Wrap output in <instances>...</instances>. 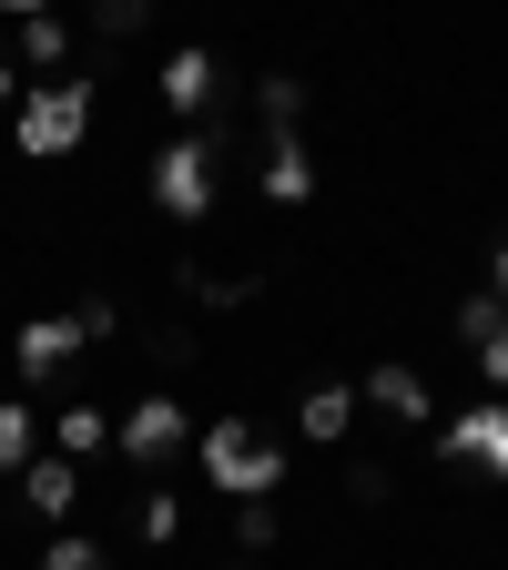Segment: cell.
Here are the masks:
<instances>
[{
    "label": "cell",
    "mask_w": 508,
    "mask_h": 570,
    "mask_svg": "<svg viewBox=\"0 0 508 570\" xmlns=\"http://www.w3.org/2000/svg\"><path fill=\"white\" fill-rule=\"evenodd\" d=\"M225 142H235V122L203 112L193 132H173L153 154V204L173 214V225H203V214H213V164H225Z\"/></svg>",
    "instance_id": "1"
},
{
    "label": "cell",
    "mask_w": 508,
    "mask_h": 570,
    "mask_svg": "<svg viewBox=\"0 0 508 570\" xmlns=\"http://www.w3.org/2000/svg\"><path fill=\"white\" fill-rule=\"evenodd\" d=\"M193 459H203V479H213V489H235V499H275V489H285V449H275V439H255L245 417H213L203 439H193Z\"/></svg>",
    "instance_id": "2"
},
{
    "label": "cell",
    "mask_w": 508,
    "mask_h": 570,
    "mask_svg": "<svg viewBox=\"0 0 508 570\" xmlns=\"http://www.w3.org/2000/svg\"><path fill=\"white\" fill-rule=\"evenodd\" d=\"M11 132H21L31 164H61L71 142L92 132V82H41V92H21L11 102Z\"/></svg>",
    "instance_id": "3"
},
{
    "label": "cell",
    "mask_w": 508,
    "mask_h": 570,
    "mask_svg": "<svg viewBox=\"0 0 508 570\" xmlns=\"http://www.w3.org/2000/svg\"><path fill=\"white\" fill-rule=\"evenodd\" d=\"M438 459L448 469H478V479H508V407H458L438 428Z\"/></svg>",
    "instance_id": "4"
},
{
    "label": "cell",
    "mask_w": 508,
    "mask_h": 570,
    "mask_svg": "<svg viewBox=\"0 0 508 570\" xmlns=\"http://www.w3.org/2000/svg\"><path fill=\"white\" fill-rule=\"evenodd\" d=\"M183 439H193V407H183V397H142V407H132V417L112 428V449H122L132 469H163V459H173Z\"/></svg>",
    "instance_id": "5"
},
{
    "label": "cell",
    "mask_w": 508,
    "mask_h": 570,
    "mask_svg": "<svg viewBox=\"0 0 508 570\" xmlns=\"http://www.w3.org/2000/svg\"><path fill=\"white\" fill-rule=\"evenodd\" d=\"M82 346H92V336H82V316H31V326L11 336V356H21V377H31V387H51Z\"/></svg>",
    "instance_id": "6"
},
{
    "label": "cell",
    "mask_w": 508,
    "mask_h": 570,
    "mask_svg": "<svg viewBox=\"0 0 508 570\" xmlns=\"http://www.w3.org/2000/svg\"><path fill=\"white\" fill-rule=\"evenodd\" d=\"M458 336H468V356H478V377L508 387V306H498V296H468V306H458Z\"/></svg>",
    "instance_id": "7"
},
{
    "label": "cell",
    "mask_w": 508,
    "mask_h": 570,
    "mask_svg": "<svg viewBox=\"0 0 508 570\" xmlns=\"http://www.w3.org/2000/svg\"><path fill=\"white\" fill-rule=\"evenodd\" d=\"M21 499H31L41 520H71V499H82V459H61V449L31 459V469H21Z\"/></svg>",
    "instance_id": "8"
},
{
    "label": "cell",
    "mask_w": 508,
    "mask_h": 570,
    "mask_svg": "<svg viewBox=\"0 0 508 570\" xmlns=\"http://www.w3.org/2000/svg\"><path fill=\"white\" fill-rule=\"evenodd\" d=\"M213 92H225V82H213V51L183 41V51L163 61V102H173V112H213Z\"/></svg>",
    "instance_id": "9"
},
{
    "label": "cell",
    "mask_w": 508,
    "mask_h": 570,
    "mask_svg": "<svg viewBox=\"0 0 508 570\" xmlns=\"http://www.w3.org/2000/svg\"><path fill=\"white\" fill-rule=\"evenodd\" d=\"M367 397H377L387 417H407V428H427V417H438L427 377H417V367H397V356H387V367H367Z\"/></svg>",
    "instance_id": "10"
},
{
    "label": "cell",
    "mask_w": 508,
    "mask_h": 570,
    "mask_svg": "<svg viewBox=\"0 0 508 570\" xmlns=\"http://www.w3.org/2000/svg\"><path fill=\"white\" fill-rule=\"evenodd\" d=\"M265 194H275V204H306V194H316V154H306L296 132L265 142Z\"/></svg>",
    "instance_id": "11"
},
{
    "label": "cell",
    "mask_w": 508,
    "mask_h": 570,
    "mask_svg": "<svg viewBox=\"0 0 508 570\" xmlns=\"http://www.w3.org/2000/svg\"><path fill=\"white\" fill-rule=\"evenodd\" d=\"M346 417H356V397H346V387H336V377H326V387H306V397H296V428H306V439H316V449H326V439H346Z\"/></svg>",
    "instance_id": "12"
},
{
    "label": "cell",
    "mask_w": 508,
    "mask_h": 570,
    "mask_svg": "<svg viewBox=\"0 0 508 570\" xmlns=\"http://www.w3.org/2000/svg\"><path fill=\"white\" fill-rule=\"evenodd\" d=\"M51 439H61V459H92V449H112V417H102V407H61Z\"/></svg>",
    "instance_id": "13"
},
{
    "label": "cell",
    "mask_w": 508,
    "mask_h": 570,
    "mask_svg": "<svg viewBox=\"0 0 508 570\" xmlns=\"http://www.w3.org/2000/svg\"><path fill=\"white\" fill-rule=\"evenodd\" d=\"M255 112H265L275 132H296V112H306V82H296V71H265V82H255Z\"/></svg>",
    "instance_id": "14"
},
{
    "label": "cell",
    "mask_w": 508,
    "mask_h": 570,
    "mask_svg": "<svg viewBox=\"0 0 508 570\" xmlns=\"http://www.w3.org/2000/svg\"><path fill=\"white\" fill-rule=\"evenodd\" d=\"M21 61H31V71H61V61H71V31H61V11L21 21Z\"/></svg>",
    "instance_id": "15"
},
{
    "label": "cell",
    "mask_w": 508,
    "mask_h": 570,
    "mask_svg": "<svg viewBox=\"0 0 508 570\" xmlns=\"http://www.w3.org/2000/svg\"><path fill=\"white\" fill-rule=\"evenodd\" d=\"M21 469H31V407L0 397V479H21Z\"/></svg>",
    "instance_id": "16"
},
{
    "label": "cell",
    "mask_w": 508,
    "mask_h": 570,
    "mask_svg": "<svg viewBox=\"0 0 508 570\" xmlns=\"http://www.w3.org/2000/svg\"><path fill=\"white\" fill-rule=\"evenodd\" d=\"M82 21H92L102 41H132L142 21H153V0H82Z\"/></svg>",
    "instance_id": "17"
},
{
    "label": "cell",
    "mask_w": 508,
    "mask_h": 570,
    "mask_svg": "<svg viewBox=\"0 0 508 570\" xmlns=\"http://www.w3.org/2000/svg\"><path fill=\"white\" fill-rule=\"evenodd\" d=\"M235 510H245V530H235V540H245V560H265V550L285 540V520H275V499H235Z\"/></svg>",
    "instance_id": "18"
},
{
    "label": "cell",
    "mask_w": 508,
    "mask_h": 570,
    "mask_svg": "<svg viewBox=\"0 0 508 570\" xmlns=\"http://www.w3.org/2000/svg\"><path fill=\"white\" fill-rule=\"evenodd\" d=\"M142 540H153V550H173V540H183V499H173V489L142 499Z\"/></svg>",
    "instance_id": "19"
},
{
    "label": "cell",
    "mask_w": 508,
    "mask_h": 570,
    "mask_svg": "<svg viewBox=\"0 0 508 570\" xmlns=\"http://www.w3.org/2000/svg\"><path fill=\"white\" fill-rule=\"evenodd\" d=\"M41 570H112V550H102V540H51Z\"/></svg>",
    "instance_id": "20"
},
{
    "label": "cell",
    "mask_w": 508,
    "mask_h": 570,
    "mask_svg": "<svg viewBox=\"0 0 508 570\" xmlns=\"http://www.w3.org/2000/svg\"><path fill=\"white\" fill-rule=\"evenodd\" d=\"M387 489H397V479H387L377 459H367V469H356V479H346V499H356V510H377V499H387Z\"/></svg>",
    "instance_id": "21"
},
{
    "label": "cell",
    "mask_w": 508,
    "mask_h": 570,
    "mask_svg": "<svg viewBox=\"0 0 508 570\" xmlns=\"http://www.w3.org/2000/svg\"><path fill=\"white\" fill-rule=\"evenodd\" d=\"M488 285H498V306H508V235L488 245Z\"/></svg>",
    "instance_id": "22"
},
{
    "label": "cell",
    "mask_w": 508,
    "mask_h": 570,
    "mask_svg": "<svg viewBox=\"0 0 508 570\" xmlns=\"http://www.w3.org/2000/svg\"><path fill=\"white\" fill-rule=\"evenodd\" d=\"M0 11H11V21H41V11H51V0H0Z\"/></svg>",
    "instance_id": "23"
},
{
    "label": "cell",
    "mask_w": 508,
    "mask_h": 570,
    "mask_svg": "<svg viewBox=\"0 0 508 570\" xmlns=\"http://www.w3.org/2000/svg\"><path fill=\"white\" fill-rule=\"evenodd\" d=\"M11 102H21V82H11V61H0V112H11Z\"/></svg>",
    "instance_id": "24"
},
{
    "label": "cell",
    "mask_w": 508,
    "mask_h": 570,
    "mask_svg": "<svg viewBox=\"0 0 508 570\" xmlns=\"http://www.w3.org/2000/svg\"><path fill=\"white\" fill-rule=\"evenodd\" d=\"M235 570H255V560H245V550H235Z\"/></svg>",
    "instance_id": "25"
}]
</instances>
